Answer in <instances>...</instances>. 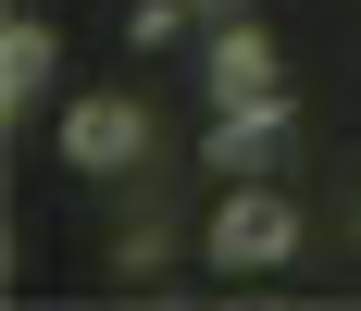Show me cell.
Masks as SVG:
<instances>
[{"instance_id":"3957f363","label":"cell","mask_w":361,"mask_h":311,"mask_svg":"<svg viewBox=\"0 0 361 311\" xmlns=\"http://www.w3.org/2000/svg\"><path fill=\"white\" fill-rule=\"evenodd\" d=\"M250 100H287V63H274V37L250 25H212V112H250Z\"/></svg>"},{"instance_id":"277c9868","label":"cell","mask_w":361,"mask_h":311,"mask_svg":"<svg viewBox=\"0 0 361 311\" xmlns=\"http://www.w3.org/2000/svg\"><path fill=\"white\" fill-rule=\"evenodd\" d=\"M274 150H287V100H250V112H212V138H200V162L250 187V174L274 162Z\"/></svg>"},{"instance_id":"7a4b0ae2","label":"cell","mask_w":361,"mask_h":311,"mask_svg":"<svg viewBox=\"0 0 361 311\" xmlns=\"http://www.w3.org/2000/svg\"><path fill=\"white\" fill-rule=\"evenodd\" d=\"M149 162V100H75L63 112V174H137Z\"/></svg>"},{"instance_id":"6da1fadb","label":"cell","mask_w":361,"mask_h":311,"mask_svg":"<svg viewBox=\"0 0 361 311\" xmlns=\"http://www.w3.org/2000/svg\"><path fill=\"white\" fill-rule=\"evenodd\" d=\"M200 249H212V274H274V262L299 249V212H287V200L250 174V187L212 212V237H200Z\"/></svg>"},{"instance_id":"8992f818","label":"cell","mask_w":361,"mask_h":311,"mask_svg":"<svg viewBox=\"0 0 361 311\" xmlns=\"http://www.w3.org/2000/svg\"><path fill=\"white\" fill-rule=\"evenodd\" d=\"M187 25H200L187 0H125V50H137V63H149V50H175Z\"/></svg>"},{"instance_id":"52a82bcc","label":"cell","mask_w":361,"mask_h":311,"mask_svg":"<svg viewBox=\"0 0 361 311\" xmlns=\"http://www.w3.org/2000/svg\"><path fill=\"white\" fill-rule=\"evenodd\" d=\"M162 249H175V224H162V212H137V224L112 237V262H125V274H162Z\"/></svg>"},{"instance_id":"5b68a950","label":"cell","mask_w":361,"mask_h":311,"mask_svg":"<svg viewBox=\"0 0 361 311\" xmlns=\"http://www.w3.org/2000/svg\"><path fill=\"white\" fill-rule=\"evenodd\" d=\"M50 75H63V37L37 25V13H13V25H0V100L25 112L37 87H50Z\"/></svg>"},{"instance_id":"ba28073f","label":"cell","mask_w":361,"mask_h":311,"mask_svg":"<svg viewBox=\"0 0 361 311\" xmlns=\"http://www.w3.org/2000/svg\"><path fill=\"white\" fill-rule=\"evenodd\" d=\"M187 13H200V25H250L262 0H187Z\"/></svg>"}]
</instances>
